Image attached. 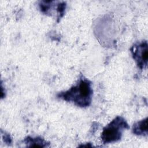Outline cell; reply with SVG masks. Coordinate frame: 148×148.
<instances>
[{"label":"cell","mask_w":148,"mask_h":148,"mask_svg":"<svg viewBox=\"0 0 148 148\" xmlns=\"http://www.w3.org/2000/svg\"><path fill=\"white\" fill-rule=\"evenodd\" d=\"M24 142L27 147H47L49 146V143L45 139L40 137L32 138L30 136L27 137L24 139Z\"/></svg>","instance_id":"5"},{"label":"cell","mask_w":148,"mask_h":148,"mask_svg":"<svg viewBox=\"0 0 148 148\" xmlns=\"http://www.w3.org/2000/svg\"><path fill=\"white\" fill-rule=\"evenodd\" d=\"M131 51L138 66L141 69H146L148 61L147 42L144 40L135 44L131 48Z\"/></svg>","instance_id":"3"},{"label":"cell","mask_w":148,"mask_h":148,"mask_svg":"<svg viewBox=\"0 0 148 148\" xmlns=\"http://www.w3.org/2000/svg\"><path fill=\"white\" fill-rule=\"evenodd\" d=\"M92 96L91 82L83 76L79 79L76 85L57 95L58 98L72 102L81 108L88 106L91 104Z\"/></svg>","instance_id":"1"},{"label":"cell","mask_w":148,"mask_h":148,"mask_svg":"<svg viewBox=\"0 0 148 148\" xmlns=\"http://www.w3.org/2000/svg\"><path fill=\"white\" fill-rule=\"evenodd\" d=\"M129 128L125 120L117 116L109 124L105 126L101 133V139L103 143H109L119 140L125 129Z\"/></svg>","instance_id":"2"},{"label":"cell","mask_w":148,"mask_h":148,"mask_svg":"<svg viewBox=\"0 0 148 148\" xmlns=\"http://www.w3.org/2000/svg\"><path fill=\"white\" fill-rule=\"evenodd\" d=\"M147 117L135 123L132 127V132L136 135H147Z\"/></svg>","instance_id":"4"}]
</instances>
